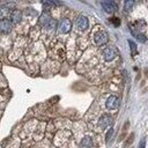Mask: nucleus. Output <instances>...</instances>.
<instances>
[{
	"mask_svg": "<svg viewBox=\"0 0 148 148\" xmlns=\"http://www.w3.org/2000/svg\"><path fill=\"white\" fill-rule=\"evenodd\" d=\"M38 22H39V24H40L43 28H45V29H47V30H52L53 28H56V24H57V22H56V21L50 16V14L46 13V12H44V13L39 16Z\"/></svg>",
	"mask_w": 148,
	"mask_h": 148,
	"instance_id": "f257e3e1",
	"label": "nucleus"
},
{
	"mask_svg": "<svg viewBox=\"0 0 148 148\" xmlns=\"http://www.w3.org/2000/svg\"><path fill=\"white\" fill-rule=\"evenodd\" d=\"M92 39H94L95 45L102 46V45H104V44H106V43L109 42V36H108V34H106L104 30H97V31L94 34Z\"/></svg>",
	"mask_w": 148,
	"mask_h": 148,
	"instance_id": "f03ea898",
	"label": "nucleus"
},
{
	"mask_svg": "<svg viewBox=\"0 0 148 148\" xmlns=\"http://www.w3.org/2000/svg\"><path fill=\"white\" fill-rule=\"evenodd\" d=\"M119 104H120L119 98L117 96H114V95H111L110 97H108V99L105 102V106L109 110H116V109H118L119 108Z\"/></svg>",
	"mask_w": 148,
	"mask_h": 148,
	"instance_id": "7ed1b4c3",
	"label": "nucleus"
},
{
	"mask_svg": "<svg viewBox=\"0 0 148 148\" xmlns=\"http://www.w3.org/2000/svg\"><path fill=\"white\" fill-rule=\"evenodd\" d=\"M58 29H59V31H60L61 34H67V32H69L71 29H72V22H71V20H69V18H66V17L62 18V20L59 22Z\"/></svg>",
	"mask_w": 148,
	"mask_h": 148,
	"instance_id": "20e7f679",
	"label": "nucleus"
},
{
	"mask_svg": "<svg viewBox=\"0 0 148 148\" xmlns=\"http://www.w3.org/2000/svg\"><path fill=\"white\" fill-rule=\"evenodd\" d=\"M113 124V120H112V117H110L109 114H103L99 119H98V127L104 130L109 126H111Z\"/></svg>",
	"mask_w": 148,
	"mask_h": 148,
	"instance_id": "39448f33",
	"label": "nucleus"
},
{
	"mask_svg": "<svg viewBox=\"0 0 148 148\" xmlns=\"http://www.w3.org/2000/svg\"><path fill=\"white\" fill-rule=\"evenodd\" d=\"M117 56V51L113 47H105L103 51V58L105 61H112Z\"/></svg>",
	"mask_w": 148,
	"mask_h": 148,
	"instance_id": "423d86ee",
	"label": "nucleus"
},
{
	"mask_svg": "<svg viewBox=\"0 0 148 148\" xmlns=\"http://www.w3.org/2000/svg\"><path fill=\"white\" fill-rule=\"evenodd\" d=\"M76 27H77V29H79V30H81V31L87 30V29H88V27H89L88 17H86V16H83V15L79 16V17H77V20H76Z\"/></svg>",
	"mask_w": 148,
	"mask_h": 148,
	"instance_id": "0eeeda50",
	"label": "nucleus"
},
{
	"mask_svg": "<svg viewBox=\"0 0 148 148\" xmlns=\"http://www.w3.org/2000/svg\"><path fill=\"white\" fill-rule=\"evenodd\" d=\"M12 30V22L8 18L0 20V32L1 34H8Z\"/></svg>",
	"mask_w": 148,
	"mask_h": 148,
	"instance_id": "6e6552de",
	"label": "nucleus"
},
{
	"mask_svg": "<svg viewBox=\"0 0 148 148\" xmlns=\"http://www.w3.org/2000/svg\"><path fill=\"white\" fill-rule=\"evenodd\" d=\"M101 5H102L103 9H104L106 13H113V12H116V10L118 9L117 3L113 2V1H102Z\"/></svg>",
	"mask_w": 148,
	"mask_h": 148,
	"instance_id": "1a4fd4ad",
	"label": "nucleus"
},
{
	"mask_svg": "<svg viewBox=\"0 0 148 148\" xmlns=\"http://www.w3.org/2000/svg\"><path fill=\"white\" fill-rule=\"evenodd\" d=\"M130 30H131V34H132L138 40H140V42H142V43H145V42L147 40V37H146L142 32H140L139 30H136V29H135L133 25H131V24H130Z\"/></svg>",
	"mask_w": 148,
	"mask_h": 148,
	"instance_id": "9d476101",
	"label": "nucleus"
},
{
	"mask_svg": "<svg viewBox=\"0 0 148 148\" xmlns=\"http://www.w3.org/2000/svg\"><path fill=\"white\" fill-rule=\"evenodd\" d=\"M22 18V13L17 9H14L12 13H10V22L13 23H18Z\"/></svg>",
	"mask_w": 148,
	"mask_h": 148,
	"instance_id": "9b49d317",
	"label": "nucleus"
},
{
	"mask_svg": "<svg viewBox=\"0 0 148 148\" xmlns=\"http://www.w3.org/2000/svg\"><path fill=\"white\" fill-rule=\"evenodd\" d=\"M92 145H94V142H92V139L90 136H84L80 142L81 148H91Z\"/></svg>",
	"mask_w": 148,
	"mask_h": 148,
	"instance_id": "f8f14e48",
	"label": "nucleus"
},
{
	"mask_svg": "<svg viewBox=\"0 0 148 148\" xmlns=\"http://www.w3.org/2000/svg\"><path fill=\"white\" fill-rule=\"evenodd\" d=\"M128 127H130V121L127 120V121H125V124L123 125L121 133H120V135H119V138H118V141H119V142H120V141H123V140L126 138V135H127V131H128Z\"/></svg>",
	"mask_w": 148,
	"mask_h": 148,
	"instance_id": "ddd939ff",
	"label": "nucleus"
},
{
	"mask_svg": "<svg viewBox=\"0 0 148 148\" xmlns=\"http://www.w3.org/2000/svg\"><path fill=\"white\" fill-rule=\"evenodd\" d=\"M128 45L131 47V51H132V57H135L136 53H138V50H136V44L133 42V40H130L128 39Z\"/></svg>",
	"mask_w": 148,
	"mask_h": 148,
	"instance_id": "4468645a",
	"label": "nucleus"
},
{
	"mask_svg": "<svg viewBox=\"0 0 148 148\" xmlns=\"http://www.w3.org/2000/svg\"><path fill=\"white\" fill-rule=\"evenodd\" d=\"M133 141H134V133H131V134L127 136V139H126V141H125V143H124V148H127L128 146H131V145L133 143Z\"/></svg>",
	"mask_w": 148,
	"mask_h": 148,
	"instance_id": "2eb2a0df",
	"label": "nucleus"
},
{
	"mask_svg": "<svg viewBox=\"0 0 148 148\" xmlns=\"http://www.w3.org/2000/svg\"><path fill=\"white\" fill-rule=\"evenodd\" d=\"M133 5H134V1H125V3H124V9L126 10V12H130L132 8H133Z\"/></svg>",
	"mask_w": 148,
	"mask_h": 148,
	"instance_id": "dca6fc26",
	"label": "nucleus"
},
{
	"mask_svg": "<svg viewBox=\"0 0 148 148\" xmlns=\"http://www.w3.org/2000/svg\"><path fill=\"white\" fill-rule=\"evenodd\" d=\"M112 134H113V127H110V128L108 130V132H106V135H105V141H106V142L110 141Z\"/></svg>",
	"mask_w": 148,
	"mask_h": 148,
	"instance_id": "f3484780",
	"label": "nucleus"
},
{
	"mask_svg": "<svg viewBox=\"0 0 148 148\" xmlns=\"http://www.w3.org/2000/svg\"><path fill=\"white\" fill-rule=\"evenodd\" d=\"M110 22L113 23L116 27L120 25V18H118V17H111V18H110Z\"/></svg>",
	"mask_w": 148,
	"mask_h": 148,
	"instance_id": "a211bd4d",
	"label": "nucleus"
},
{
	"mask_svg": "<svg viewBox=\"0 0 148 148\" xmlns=\"http://www.w3.org/2000/svg\"><path fill=\"white\" fill-rule=\"evenodd\" d=\"M138 148H146V140H145V139H142V140L139 142Z\"/></svg>",
	"mask_w": 148,
	"mask_h": 148,
	"instance_id": "6ab92c4d",
	"label": "nucleus"
},
{
	"mask_svg": "<svg viewBox=\"0 0 148 148\" xmlns=\"http://www.w3.org/2000/svg\"><path fill=\"white\" fill-rule=\"evenodd\" d=\"M145 74H146V76H148V67L145 68Z\"/></svg>",
	"mask_w": 148,
	"mask_h": 148,
	"instance_id": "aec40b11",
	"label": "nucleus"
}]
</instances>
